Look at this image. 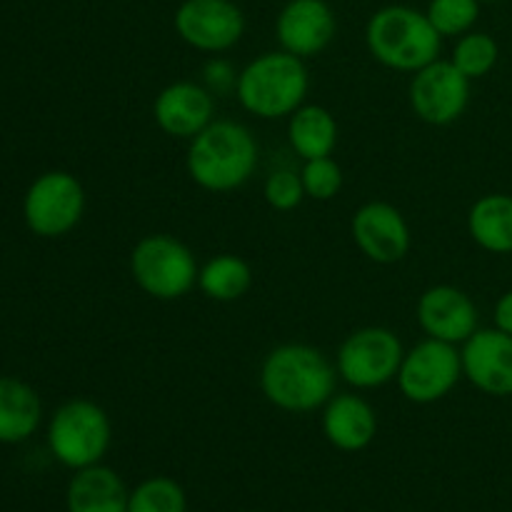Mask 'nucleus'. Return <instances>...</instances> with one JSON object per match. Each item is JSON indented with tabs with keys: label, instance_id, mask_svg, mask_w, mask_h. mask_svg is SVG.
<instances>
[{
	"label": "nucleus",
	"instance_id": "7ed1b4c3",
	"mask_svg": "<svg viewBox=\"0 0 512 512\" xmlns=\"http://www.w3.org/2000/svg\"><path fill=\"white\" fill-rule=\"evenodd\" d=\"M310 75L305 60L285 50H268L243 65L235 85L240 108L260 120L290 118L305 105Z\"/></svg>",
	"mask_w": 512,
	"mask_h": 512
},
{
	"label": "nucleus",
	"instance_id": "4468645a",
	"mask_svg": "<svg viewBox=\"0 0 512 512\" xmlns=\"http://www.w3.org/2000/svg\"><path fill=\"white\" fill-rule=\"evenodd\" d=\"M415 318L425 338L463 345L480 328L475 300L458 285L440 283L425 290L415 305Z\"/></svg>",
	"mask_w": 512,
	"mask_h": 512
},
{
	"label": "nucleus",
	"instance_id": "6e6552de",
	"mask_svg": "<svg viewBox=\"0 0 512 512\" xmlns=\"http://www.w3.org/2000/svg\"><path fill=\"white\" fill-rule=\"evenodd\" d=\"M398 388L415 405H433L448 398L463 380V360L458 345L425 338L405 350L398 370Z\"/></svg>",
	"mask_w": 512,
	"mask_h": 512
},
{
	"label": "nucleus",
	"instance_id": "20e7f679",
	"mask_svg": "<svg viewBox=\"0 0 512 512\" xmlns=\"http://www.w3.org/2000/svg\"><path fill=\"white\" fill-rule=\"evenodd\" d=\"M365 45L375 63L398 73H418L440 58L443 35L428 15L410 5H383L365 25Z\"/></svg>",
	"mask_w": 512,
	"mask_h": 512
},
{
	"label": "nucleus",
	"instance_id": "4be33fe9",
	"mask_svg": "<svg viewBox=\"0 0 512 512\" xmlns=\"http://www.w3.org/2000/svg\"><path fill=\"white\" fill-rule=\"evenodd\" d=\"M198 288L215 303H235L253 288V268L233 253L213 255L200 265Z\"/></svg>",
	"mask_w": 512,
	"mask_h": 512
},
{
	"label": "nucleus",
	"instance_id": "ddd939ff",
	"mask_svg": "<svg viewBox=\"0 0 512 512\" xmlns=\"http://www.w3.org/2000/svg\"><path fill=\"white\" fill-rule=\"evenodd\" d=\"M463 378L490 398H512V335L478 328L463 345Z\"/></svg>",
	"mask_w": 512,
	"mask_h": 512
},
{
	"label": "nucleus",
	"instance_id": "a211bd4d",
	"mask_svg": "<svg viewBox=\"0 0 512 512\" xmlns=\"http://www.w3.org/2000/svg\"><path fill=\"white\" fill-rule=\"evenodd\" d=\"M130 490L113 468L90 465L75 470L68 485V512H128Z\"/></svg>",
	"mask_w": 512,
	"mask_h": 512
},
{
	"label": "nucleus",
	"instance_id": "cd10ccee",
	"mask_svg": "<svg viewBox=\"0 0 512 512\" xmlns=\"http://www.w3.org/2000/svg\"><path fill=\"white\" fill-rule=\"evenodd\" d=\"M238 73L240 70L233 68V63L225 58H210L203 65V85L213 95L223 98V95H235V85H238Z\"/></svg>",
	"mask_w": 512,
	"mask_h": 512
},
{
	"label": "nucleus",
	"instance_id": "412c9836",
	"mask_svg": "<svg viewBox=\"0 0 512 512\" xmlns=\"http://www.w3.org/2000/svg\"><path fill=\"white\" fill-rule=\"evenodd\" d=\"M43 405L23 380L0 378V443H23L38 430Z\"/></svg>",
	"mask_w": 512,
	"mask_h": 512
},
{
	"label": "nucleus",
	"instance_id": "6ab92c4d",
	"mask_svg": "<svg viewBox=\"0 0 512 512\" xmlns=\"http://www.w3.org/2000/svg\"><path fill=\"white\" fill-rule=\"evenodd\" d=\"M338 140V120L325 105L305 103L288 118V143L303 163L333 155Z\"/></svg>",
	"mask_w": 512,
	"mask_h": 512
},
{
	"label": "nucleus",
	"instance_id": "423d86ee",
	"mask_svg": "<svg viewBox=\"0 0 512 512\" xmlns=\"http://www.w3.org/2000/svg\"><path fill=\"white\" fill-rule=\"evenodd\" d=\"M113 443L108 413L93 400H68L53 413L48 425L50 453L70 470L98 465Z\"/></svg>",
	"mask_w": 512,
	"mask_h": 512
},
{
	"label": "nucleus",
	"instance_id": "aec40b11",
	"mask_svg": "<svg viewBox=\"0 0 512 512\" xmlns=\"http://www.w3.org/2000/svg\"><path fill=\"white\" fill-rule=\"evenodd\" d=\"M468 235L485 253L512 255V195H480L468 210Z\"/></svg>",
	"mask_w": 512,
	"mask_h": 512
},
{
	"label": "nucleus",
	"instance_id": "9d476101",
	"mask_svg": "<svg viewBox=\"0 0 512 512\" xmlns=\"http://www.w3.org/2000/svg\"><path fill=\"white\" fill-rule=\"evenodd\" d=\"M470 83L473 80L460 73L450 58L433 60L413 73L408 88L410 110L418 120L438 128L458 123L470 105Z\"/></svg>",
	"mask_w": 512,
	"mask_h": 512
},
{
	"label": "nucleus",
	"instance_id": "f03ea898",
	"mask_svg": "<svg viewBox=\"0 0 512 512\" xmlns=\"http://www.w3.org/2000/svg\"><path fill=\"white\" fill-rule=\"evenodd\" d=\"M258 140L235 120H213L188 140L185 170L198 188L208 193H233L250 183L258 170Z\"/></svg>",
	"mask_w": 512,
	"mask_h": 512
},
{
	"label": "nucleus",
	"instance_id": "b1692460",
	"mask_svg": "<svg viewBox=\"0 0 512 512\" xmlns=\"http://www.w3.org/2000/svg\"><path fill=\"white\" fill-rule=\"evenodd\" d=\"M128 512H188V498L178 480L155 475L130 490Z\"/></svg>",
	"mask_w": 512,
	"mask_h": 512
},
{
	"label": "nucleus",
	"instance_id": "9b49d317",
	"mask_svg": "<svg viewBox=\"0 0 512 512\" xmlns=\"http://www.w3.org/2000/svg\"><path fill=\"white\" fill-rule=\"evenodd\" d=\"M173 28L185 45L200 53L220 55L245 35V15L233 0H183Z\"/></svg>",
	"mask_w": 512,
	"mask_h": 512
},
{
	"label": "nucleus",
	"instance_id": "393cba45",
	"mask_svg": "<svg viewBox=\"0 0 512 512\" xmlns=\"http://www.w3.org/2000/svg\"><path fill=\"white\" fill-rule=\"evenodd\" d=\"M480 0H430L425 15L443 38H460L475 30L480 18Z\"/></svg>",
	"mask_w": 512,
	"mask_h": 512
},
{
	"label": "nucleus",
	"instance_id": "dca6fc26",
	"mask_svg": "<svg viewBox=\"0 0 512 512\" xmlns=\"http://www.w3.org/2000/svg\"><path fill=\"white\" fill-rule=\"evenodd\" d=\"M213 115L215 95L203 83L193 80H175L153 100L155 125L175 140H193L213 123Z\"/></svg>",
	"mask_w": 512,
	"mask_h": 512
},
{
	"label": "nucleus",
	"instance_id": "f8f14e48",
	"mask_svg": "<svg viewBox=\"0 0 512 512\" xmlns=\"http://www.w3.org/2000/svg\"><path fill=\"white\" fill-rule=\"evenodd\" d=\"M350 235L360 253L378 265L400 263L413 245L405 215L385 200H370L360 205L350 220Z\"/></svg>",
	"mask_w": 512,
	"mask_h": 512
},
{
	"label": "nucleus",
	"instance_id": "1a4fd4ad",
	"mask_svg": "<svg viewBox=\"0 0 512 512\" xmlns=\"http://www.w3.org/2000/svg\"><path fill=\"white\" fill-rule=\"evenodd\" d=\"M23 210L28 228L40 238L68 235L83 220V183L65 170H50L30 185Z\"/></svg>",
	"mask_w": 512,
	"mask_h": 512
},
{
	"label": "nucleus",
	"instance_id": "0eeeda50",
	"mask_svg": "<svg viewBox=\"0 0 512 512\" xmlns=\"http://www.w3.org/2000/svg\"><path fill=\"white\" fill-rule=\"evenodd\" d=\"M403 355V340L393 330L383 325H365L340 343L335 370L350 388L375 390L398 378Z\"/></svg>",
	"mask_w": 512,
	"mask_h": 512
},
{
	"label": "nucleus",
	"instance_id": "f3484780",
	"mask_svg": "<svg viewBox=\"0 0 512 512\" xmlns=\"http://www.w3.org/2000/svg\"><path fill=\"white\" fill-rule=\"evenodd\" d=\"M323 435L340 453H360L378 435V413L358 393H335L320 415Z\"/></svg>",
	"mask_w": 512,
	"mask_h": 512
},
{
	"label": "nucleus",
	"instance_id": "f257e3e1",
	"mask_svg": "<svg viewBox=\"0 0 512 512\" xmlns=\"http://www.w3.org/2000/svg\"><path fill=\"white\" fill-rule=\"evenodd\" d=\"M260 390L265 400L283 413H315L335 395L338 370L318 348L283 343L260 363Z\"/></svg>",
	"mask_w": 512,
	"mask_h": 512
},
{
	"label": "nucleus",
	"instance_id": "2eb2a0df",
	"mask_svg": "<svg viewBox=\"0 0 512 512\" xmlns=\"http://www.w3.org/2000/svg\"><path fill=\"white\" fill-rule=\"evenodd\" d=\"M338 33V18L328 0H288L275 18L280 50L308 60L328 50Z\"/></svg>",
	"mask_w": 512,
	"mask_h": 512
},
{
	"label": "nucleus",
	"instance_id": "a878e982",
	"mask_svg": "<svg viewBox=\"0 0 512 512\" xmlns=\"http://www.w3.org/2000/svg\"><path fill=\"white\" fill-rule=\"evenodd\" d=\"M300 180H303L305 198L328 203L343 190V168L335 163L333 155L305 160L303 168H300Z\"/></svg>",
	"mask_w": 512,
	"mask_h": 512
},
{
	"label": "nucleus",
	"instance_id": "c85d7f7f",
	"mask_svg": "<svg viewBox=\"0 0 512 512\" xmlns=\"http://www.w3.org/2000/svg\"><path fill=\"white\" fill-rule=\"evenodd\" d=\"M493 328L512 335V290H505L493 308Z\"/></svg>",
	"mask_w": 512,
	"mask_h": 512
},
{
	"label": "nucleus",
	"instance_id": "5701e85b",
	"mask_svg": "<svg viewBox=\"0 0 512 512\" xmlns=\"http://www.w3.org/2000/svg\"><path fill=\"white\" fill-rule=\"evenodd\" d=\"M450 60L455 68L470 80H480L485 75L493 73V68L500 60V45L498 40L483 30H470V33L460 35L458 43L453 45V55Z\"/></svg>",
	"mask_w": 512,
	"mask_h": 512
},
{
	"label": "nucleus",
	"instance_id": "bb28decb",
	"mask_svg": "<svg viewBox=\"0 0 512 512\" xmlns=\"http://www.w3.org/2000/svg\"><path fill=\"white\" fill-rule=\"evenodd\" d=\"M263 198L278 213H290L298 208L305 200L303 180H300V170L293 168H278L265 178L263 183Z\"/></svg>",
	"mask_w": 512,
	"mask_h": 512
},
{
	"label": "nucleus",
	"instance_id": "39448f33",
	"mask_svg": "<svg viewBox=\"0 0 512 512\" xmlns=\"http://www.w3.org/2000/svg\"><path fill=\"white\" fill-rule=\"evenodd\" d=\"M198 260L183 240L168 233L145 235L130 250V275L133 283L148 298L180 300L198 285Z\"/></svg>",
	"mask_w": 512,
	"mask_h": 512
},
{
	"label": "nucleus",
	"instance_id": "c756f323",
	"mask_svg": "<svg viewBox=\"0 0 512 512\" xmlns=\"http://www.w3.org/2000/svg\"><path fill=\"white\" fill-rule=\"evenodd\" d=\"M480 3H500V0H480Z\"/></svg>",
	"mask_w": 512,
	"mask_h": 512
}]
</instances>
